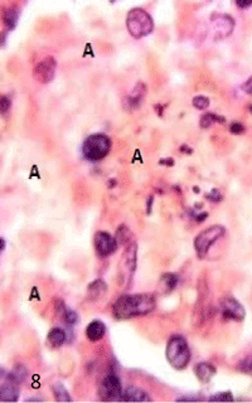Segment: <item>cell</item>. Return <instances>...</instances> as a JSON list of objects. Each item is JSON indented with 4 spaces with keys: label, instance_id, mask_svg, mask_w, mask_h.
<instances>
[{
    "label": "cell",
    "instance_id": "1",
    "mask_svg": "<svg viewBox=\"0 0 252 403\" xmlns=\"http://www.w3.org/2000/svg\"><path fill=\"white\" fill-rule=\"evenodd\" d=\"M155 307V298L150 294L122 295L114 305V315L116 319L124 320L140 316L151 312Z\"/></svg>",
    "mask_w": 252,
    "mask_h": 403
},
{
    "label": "cell",
    "instance_id": "2",
    "mask_svg": "<svg viewBox=\"0 0 252 403\" xmlns=\"http://www.w3.org/2000/svg\"><path fill=\"white\" fill-rule=\"evenodd\" d=\"M126 27L134 38H143L150 34L154 29L151 15L141 8H135L128 13Z\"/></svg>",
    "mask_w": 252,
    "mask_h": 403
},
{
    "label": "cell",
    "instance_id": "3",
    "mask_svg": "<svg viewBox=\"0 0 252 403\" xmlns=\"http://www.w3.org/2000/svg\"><path fill=\"white\" fill-rule=\"evenodd\" d=\"M166 359L176 369H184L190 360V350L186 339L181 335L171 338L166 345Z\"/></svg>",
    "mask_w": 252,
    "mask_h": 403
},
{
    "label": "cell",
    "instance_id": "4",
    "mask_svg": "<svg viewBox=\"0 0 252 403\" xmlns=\"http://www.w3.org/2000/svg\"><path fill=\"white\" fill-rule=\"evenodd\" d=\"M111 149V140L104 134H94L85 140L82 154L90 162H99L109 154Z\"/></svg>",
    "mask_w": 252,
    "mask_h": 403
},
{
    "label": "cell",
    "instance_id": "5",
    "mask_svg": "<svg viewBox=\"0 0 252 403\" xmlns=\"http://www.w3.org/2000/svg\"><path fill=\"white\" fill-rule=\"evenodd\" d=\"M226 228L222 226H212L209 228L200 232L194 239V249L199 258H204L209 251L211 246L215 245L216 241L225 236Z\"/></svg>",
    "mask_w": 252,
    "mask_h": 403
},
{
    "label": "cell",
    "instance_id": "6",
    "mask_svg": "<svg viewBox=\"0 0 252 403\" xmlns=\"http://www.w3.org/2000/svg\"><path fill=\"white\" fill-rule=\"evenodd\" d=\"M100 392H101V396L104 399L120 401V397L122 394V387L119 377L115 373H110L109 376L105 377L101 383V391Z\"/></svg>",
    "mask_w": 252,
    "mask_h": 403
},
{
    "label": "cell",
    "instance_id": "7",
    "mask_svg": "<svg viewBox=\"0 0 252 403\" xmlns=\"http://www.w3.org/2000/svg\"><path fill=\"white\" fill-rule=\"evenodd\" d=\"M94 245L97 255L101 256V257H107V256L112 255L119 246L116 238H114L111 234L105 231L96 232L94 237Z\"/></svg>",
    "mask_w": 252,
    "mask_h": 403
},
{
    "label": "cell",
    "instance_id": "8",
    "mask_svg": "<svg viewBox=\"0 0 252 403\" xmlns=\"http://www.w3.org/2000/svg\"><path fill=\"white\" fill-rule=\"evenodd\" d=\"M56 67H57L56 59L53 57H46L35 66L34 71H33V77L39 84H48L55 78Z\"/></svg>",
    "mask_w": 252,
    "mask_h": 403
},
{
    "label": "cell",
    "instance_id": "9",
    "mask_svg": "<svg viewBox=\"0 0 252 403\" xmlns=\"http://www.w3.org/2000/svg\"><path fill=\"white\" fill-rule=\"evenodd\" d=\"M221 312L225 320L241 321L245 317V309L235 298L227 296L221 300Z\"/></svg>",
    "mask_w": 252,
    "mask_h": 403
},
{
    "label": "cell",
    "instance_id": "10",
    "mask_svg": "<svg viewBox=\"0 0 252 403\" xmlns=\"http://www.w3.org/2000/svg\"><path fill=\"white\" fill-rule=\"evenodd\" d=\"M19 384L9 373H2V386H0V401L15 402L18 401Z\"/></svg>",
    "mask_w": 252,
    "mask_h": 403
},
{
    "label": "cell",
    "instance_id": "11",
    "mask_svg": "<svg viewBox=\"0 0 252 403\" xmlns=\"http://www.w3.org/2000/svg\"><path fill=\"white\" fill-rule=\"evenodd\" d=\"M146 95V87L143 82H139L135 87H134L133 92L130 96H128L124 101V107L126 110H135L138 108L141 103L144 102Z\"/></svg>",
    "mask_w": 252,
    "mask_h": 403
},
{
    "label": "cell",
    "instance_id": "12",
    "mask_svg": "<svg viewBox=\"0 0 252 403\" xmlns=\"http://www.w3.org/2000/svg\"><path fill=\"white\" fill-rule=\"evenodd\" d=\"M120 401H125V402H143V401H151L150 397L148 396L145 391L140 388H136V387H129L126 388L124 392H122L121 397H120Z\"/></svg>",
    "mask_w": 252,
    "mask_h": 403
},
{
    "label": "cell",
    "instance_id": "13",
    "mask_svg": "<svg viewBox=\"0 0 252 403\" xmlns=\"http://www.w3.org/2000/svg\"><path fill=\"white\" fill-rule=\"evenodd\" d=\"M106 333V327L102 321L100 320H94L92 323H90L86 328V335L91 342H97L101 340L105 337Z\"/></svg>",
    "mask_w": 252,
    "mask_h": 403
},
{
    "label": "cell",
    "instance_id": "14",
    "mask_svg": "<svg viewBox=\"0 0 252 403\" xmlns=\"http://www.w3.org/2000/svg\"><path fill=\"white\" fill-rule=\"evenodd\" d=\"M194 373L200 382L208 383L209 379L216 374V367L208 361H203L194 367Z\"/></svg>",
    "mask_w": 252,
    "mask_h": 403
},
{
    "label": "cell",
    "instance_id": "15",
    "mask_svg": "<svg viewBox=\"0 0 252 403\" xmlns=\"http://www.w3.org/2000/svg\"><path fill=\"white\" fill-rule=\"evenodd\" d=\"M107 293V286L104 280H96L90 284L87 289V295L91 301H99L100 299L104 298Z\"/></svg>",
    "mask_w": 252,
    "mask_h": 403
},
{
    "label": "cell",
    "instance_id": "16",
    "mask_svg": "<svg viewBox=\"0 0 252 403\" xmlns=\"http://www.w3.org/2000/svg\"><path fill=\"white\" fill-rule=\"evenodd\" d=\"M18 18H19V9H18V7L13 5V7L8 8L4 12V15H3V22H4L5 28L8 30L14 29L18 23Z\"/></svg>",
    "mask_w": 252,
    "mask_h": 403
},
{
    "label": "cell",
    "instance_id": "17",
    "mask_svg": "<svg viewBox=\"0 0 252 403\" xmlns=\"http://www.w3.org/2000/svg\"><path fill=\"white\" fill-rule=\"evenodd\" d=\"M124 261L126 268H128V272L133 275L136 267V244L134 241L126 246Z\"/></svg>",
    "mask_w": 252,
    "mask_h": 403
},
{
    "label": "cell",
    "instance_id": "18",
    "mask_svg": "<svg viewBox=\"0 0 252 403\" xmlns=\"http://www.w3.org/2000/svg\"><path fill=\"white\" fill-rule=\"evenodd\" d=\"M177 284H178V276L176 273H164L160 277V288L163 290V293L169 294L176 289Z\"/></svg>",
    "mask_w": 252,
    "mask_h": 403
},
{
    "label": "cell",
    "instance_id": "19",
    "mask_svg": "<svg viewBox=\"0 0 252 403\" xmlns=\"http://www.w3.org/2000/svg\"><path fill=\"white\" fill-rule=\"evenodd\" d=\"M52 391H53V394H55L56 401H58V402H71L72 401L68 391H67L66 387H64L62 383L53 384Z\"/></svg>",
    "mask_w": 252,
    "mask_h": 403
},
{
    "label": "cell",
    "instance_id": "20",
    "mask_svg": "<svg viewBox=\"0 0 252 403\" xmlns=\"http://www.w3.org/2000/svg\"><path fill=\"white\" fill-rule=\"evenodd\" d=\"M48 340L55 347H60L66 340V333L61 328H53L50 332V334H48Z\"/></svg>",
    "mask_w": 252,
    "mask_h": 403
},
{
    "label": "cell",
    "instance_id": "21",
    "mask_svg": "<svg viewBox=\"0 0 252 403\" xmlns=\"http://www.w3.org/2000/svg\"><path fill=\"white\" fill-rule=\"evenodd\" d=\"M223 124L225 123V117L222 116H218L216 113H204V115L200 117V128L202 129H208L213 125V124Z\"/></svg>",
    "mask_w": 252,
    "mask_h": 403
},
{
    "label": "cell",
    "instance_id": "22",
    "mask_svg": "<svg viewBox=\"0 0 252 403\" xmlns=\"http://www.w3.org/2000/svg\"><path fill=\"white\" fill-rule=\"evenodd\" d=\"M133 234H131V231L126 226H120L119 229H117L116 233V241L117 245H122V246H128L133 242Z\"/></svg>",
    "mask_w": 252,
    "mask_h": 403
},
{
    "label": "cell",
    "instance_id": "23",
    "mask_svg": "<svg viewBox=\"0 0 252 403\" xmlns=\"http://www.w3.org/2000/svg\"><path fill=\"white\" fill-rule=\"evenodd\" d=\"M9 374L18 383H22V382H24L25 377H27V371H25V368L23 366H17L12 372H9Z\"/></svg>",
    "mask_w": 252,
    "mask_h": 403
},
{
    "label": "cell",
    "instance_id": "24",
    "mask_svg": "<svg viewBox=\"0 0 252 403\" xmlns=\"http://www.w3.org/2000/svg\"><path fill=\"white\" fill-rule=\"evenodd\" d=\"M193 106L198 110H205L209 106V99L205 96H195L193 99Z\"/></svg>",
    "mask_w": 252,
    "mask_h": 403
},
{
    "label": "cell",
    "instance_id": "25",
    "mask_svg": "<svg viewBox=\"0 0 252 403\" xmlns=\"http://www.w3.org/2000/svg\"><path fill=\"white\" fill-rule=\"evenodd\" d=\"M62 317H63L64 321L69 325H74L77 321H78V315H77V312L73 311V310L66 309V311H64Z\"/></svg>",
    "mask_w": 252,
    "mask_h": 403
},
{
    "label": "cell",
    "instance_id": "26",
    "mask_svg": "<svg viewBox=\"0 0 252 403\" xmlns=\"http://www.w3.org/2000/svg\"><path fill=\"white\" fill-rule=\"evenodd\" d=\"M209 401H226V402H230V401H233V397L232 394H231V392H221V393H217L215 394V396L209 397Z\"/></svg>",
    "mask_w": 252,
    "mask_h": 403
},
{
    "label": "cell",
    "instance_id": "27",
    "mask_svg": "<svg viewBox=\"0 0 252 403\" xmlns=\"http://www.w3.org/2000/svg\"><path fill=\"white\" fill-rule=\"evenodd\" d=\"M0 107H2V113L5 115V113L9 112L10 107H12V99L9 96H2L0 99Z\"/></svg>",
    "mask_w": 252,
    "mask_h": 403
},
{
    "label": "cell",
    "instance_id": "28",
    "mask_svg": "<svg viewBox=\"0 0 252 403\" xmlns=\"http://www.w3.org/2000/svg\"><path fill=\"white\" fill-rule=\"evenodd\" d=\"M230 131L231 134H233V135H241V134L245 133L246 129L241 123H238V121H233L230 126Z\"/></svg>",
    "mask_w": 252,
    "mask_h": 403
},
{
    "label": "cell",
    "instance_id": "29",
    "mask_svg": "<svg viewBox=\"0 0 252 403\" xmlns=\"http://www.w3.org/2000/svg\"><path fill=\"white\" fill-rule=\"evenodd\" d=\"M205 198H207V199H211L212 202H215V203H218V202H221V199H222V194L220 193V190L215 189V190H212L211 193H208V194H205Z\"/></svg>",
    "mask_w": 252,
    "mask_h": 403
},
{
    "label": "cell",
    "instance_id": "30",
    "mask_svg": "<svg viewBox=\"0 0 252 403\" xmlns=\"http://www.w3.org/2000/svg\"><path fill=\"white\" fill-rule=\"evenodd\" d=\"M242 90L246 92V94L251 95L252 96V76L242 85Z\"/></svg>",
    "mask_w": 252,
    "mask_h": 403
},
{
    "label": "cell",
    "instance_id": "31",
    "mask_svg": "<svg viewBox=\"0 0 252 403\" xmlns=\"http://www.w3.org/2000/svg\"><path fill=\"white\" fill-rule=\"evenodd\" d=\"M159 164L160 165H166V167H173L174 165V160L168 157V159H160L159 160Z\"/></svg>",
    "mask_w": 252,
    "mask_h": 403
},
{
    "label": "cell",
    "instance_id": "32",
    "mask_svg": "<svg viewBox=\"0 0 252 403\" xmlns=\"http://www.w3.org/2000/svg\"><path fill=\"white\" fill-rule=\"evenodd\" d=\"M200 398H198V397H193V396H183V397H179L177 401L178 402H184V401H199Z\"/></svg>",
    "mask_w": 252,
    "mask_h": 403
},
{
    "label": "cell",
    "instance_id": "33",
    "mask_svg": "<svg viewBox=\"0 0 252 403\" xmlns=\"http://www.w3.org/2000/svg\"><path fill=\"white\" fill-rule=\"evenodd\" d=\"M236 5H237L238 8H247V7H251V5H252V0H250V2H236Z\"/></svg>",
    "mask_w": 252,
    "mask_h": 403
},
{
    "label": "cell",
    "instance_id": "34",
    "mask_svg": "<svg viewBox=\"0 0 252 403\" xmlns=\"http://www.w3.org/2000/svg\"><path fill=\"white\" fill-rule=\"evenodd\" d=\"M181 151H183V152H186V154H192L193 152V150L190 148H188V146L187 145H183V146H181Z\"/></svg>",
    "mask_w": 252,
    "mask_h": 403
},
{
    "label": "cell",
    "instance_id": "35",
    "mask_svg": "<svg viewBox=\"0 0 252 403\" xmlns=\"http://www.w3.org/2000/svg\"><path fill=\"white\" fill-rule=\"evenodd\" d=\"M150 204H153V197H149L148 199V213H150Z\"/></svg>",
    "mask_w": 252,
    "mask_h": 403
},
{
    "label": "cell",
    "instance_id": "36",
    "mask_svg": "<svg viewBox=\"0 0 252 403\" xmlns=\"http://www.w3.org/2000/svg\"><path fill=\"white\" fill-rule=\"evenodd\" d=\"M25 401H43L42 398H27Z\"/></svg>",
    "mask_w": 252,
    "mask_h": 403
},
{
    "label": "cell",
    "instance_id": "37",
    "mask_svg": "<svg viewBox=\"0 0 252 403\" xmlns=\"http://www.w3.org/2000/svg\"><path fill=\"white\" fill-rule=\"evenodd\" d=\"M5 250V241H4V238H2V252L4 251Z\"/></svg>",
    "mask_w": 252,
    "mask_h": 403
},
{
    "label": "cell",
    "instance_id": "38",
    "mask_svg": "<svg viewBox=\"0 0 252 403\" xmlns=\"http://www.w3.org/2000/svg\"><path fill=\"white\" fill-rule=\"evenodd\" d=\"M248 108H250V112L252 113V105H250V107H248Z\"/></svg>",
    "mask_w": 252,
    "mask_h": 403
}]
</instances>
